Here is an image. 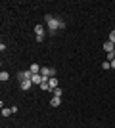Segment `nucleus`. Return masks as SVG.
Returning <instances> with one entry per match:
<instances>
[{"instance_id": "nucleus-1", "label": "nucleus", "mask_w": 115, "mask_h": 128, "mask_svg": "<svg viewBox=\"0 0 115 128\" xmlns=\"http://www.w3.org/2000/svg\"><path fill=\"white\" fill-rule=\"evenodd\" d=\"M44 21H46V27H48L50 32L60 31V29H65V21H61V19H58V17L46 16V17H44Z\"/></svg>"}, {"instance_id": "nucleus-2", "label": "nucleus", "mask_w": 115, "mask_h": 128, "mask_svg": "<svg viewBox=\"0 0 115 128\" xmlns=\"http://www.w3.org/2000/svg\"><path fill=\"white\" fill-rule=\"evenodd\" d=\"M48 84H50V92L56 90V88H60V80L56 78V76H52V78L48 80Z\"/></svg>"}, {"instance_id": "nucleus-3", "label": "nucleus", "mask_w": 115, "mask_h": 128, "mask_svg": "<svg viewBox=\"0 0 115 128\" xmlns=\"http://www.w3.org/2000/svg\"><path fill=\"white\" fill-rule=\"evenodd\" d=\"M31 86H33V82H31V80H21V82H19V88H21L23 92H27Z\"/></svg>"}, {"instance_id": "nucleus-4", "label": "nucleus", "mask_w": 115, "mask_h": 128, "mask_svg": "<svg viewBox=\"0 0 115 128\" xmlns=\"http://www.w3.org/2000/svg\"><path fill=\"white\" fill-rule=\"evenodd\" d=\"M40 69H42V67H40L38 63H33L31 67H29V71H31L33 75H40Z\"/></svg>"}, {"instance_id": "nucleus-5", "label": "nucleus", "mask_w": 115, "mask_h": 128, "mask_svg": "<svg viewBox=\"0 0 115 128\" xmlns=\"http://www.w3.org/2000/svg\"><path fill=\"white\" fill-rule=\"evenodd\" d=\"M35 32H37V36H44V25H35Z\"/></svg>"}, {"instance_id": "nucleus-6", "label": "nucleus", "mask_w": 115, "mask_h": 128, "mask_svg": "<svg viewBox=\"0 0 115 128\" xmlns=\"http://www.w3.org/2000/svg\"><path fill=\"white\" fill-rule=\"evenodd\" d=\"M60 103H61V98H58V96H54L50 100V107H60Z\"/></svg>"}, {"instance_id": "nucleus-7", "label": "nucleus", "mask_w": 115, "mask_h": 128, "mask_svg": "<svg viewBox=\"0 0 115 128\" xmlns=\"http://www.w3.org/2000/svg\"><path fill=\"white\" fill-rule=\"evenodd\" d=\"M104 50H105V52H107V54H111V52H113V50H115V44L107 40V42L104 44Z\"/></svg>"}, {"instance_id": "nucleus-8", "label": "nucleus", "mask_w": 115, "mask_h": 128, "mask_svg": "<svg viewBox=\"0 0 115 128\" xmlns=\"http://www.w3.org/2000/svg\"><path fill=\"white\" fill-rule=\"evenodd\" d=\"M42 75H33V78H31V82H33V84H38V86H40V84H42Z\"/></svg>"}, {"instance_id": "nucleus-9", "label": "nucleus", "mask_w": 115, "mask_h": 128, "mask_svg": "<svg viewBox=\"0 0 115 128\" xmlns=\"http://www.w3.org/2000/svg\"><path fill=\"white\" fill-rule=\"evenodd\" d=\"M8 78H10V73H8V71H2V73H0V80H2V82H6Z\"/></svg>"}, {"instance_id": "nucleus-10", "label": "nucleus", "mask_w": 115, "mask_h": 128, "mask_svg": "<svg viewBox=\"0 0 115 128\" xmlns=\"http://www.w3.org/2000/svg\"><path fill=\"white\" fill-rule=\"evenodd\" d=\"M10 115H14V111H12V107H10V109H6V107H2V117H10Z\"/></svg>"}, {"instance_id": "nucleus-11", "label": "nucleus", "mask_w": 115, "mask_h": 128, "mask_svg": "<svg viewBox=\"0 0 115 128\" xmlns=\"http://www.w3.org/2000/svg\"><path fill=\"white\" fill-rule=\"evenodd\" d=\"M52 94H54V96H58V98H61V94H63V92H61V88H56V90H52Z\"/></svg>"}, {"instance_id": "nucleus-12", "label": "nucleus", "mask_w": 115, "mask_h": 128, "mask_svg": "<svg viewBox=\"0 0 115 128\" xmlns=\"http://www.w3.org/2000/svg\"><path fill=\"white\" fill-rule=\"evenodd\" d=\"M102 69H105V71L111 69V63H109V61H104V63H102Z\"/></svg>"}, {"instance_id": "nucleus-13", "label": "nucleus", "mask_w": 115, "mask_h": 128, "mask_svg": "<svg viewBox=\"0 0 115 128\" xmlns=\"http://www.w3.org/2000/svg\"><path fill=\"white\" fill-rule=\"evenodd\" d=\"M113 59H115V50H113L111 54H107V61H109V63L113 61Z\"/></svg>"}, {"instance_id": "nucleus-14", "label": "nucleus", "mask_w": 115, "mask_h": 128, "mask_svg": "<svg viewBox=\"0 0 115 128\" xmlns=\"http://www.w3.org/2000/svg\"><path fill=\"white\" fill-rule=\"evenodd\" d=\"M109 42H113V44H115V29L111 31V34H109Z\"/></svg>"}, {"instance_id": "nucleus-15", "label": "nucleus", "mask_w": 115, "mask_h": 128, "mask_svg": "<svg viewBox=\"0 0 115 128\" xmlns=\"http://www.w3.org/2000/svg\"><path fill=\"white\" fill-rule=\"evenodd\" d=\"M111 69H115V59H113V61H111Z\"/></svg>"}]
</instances>
